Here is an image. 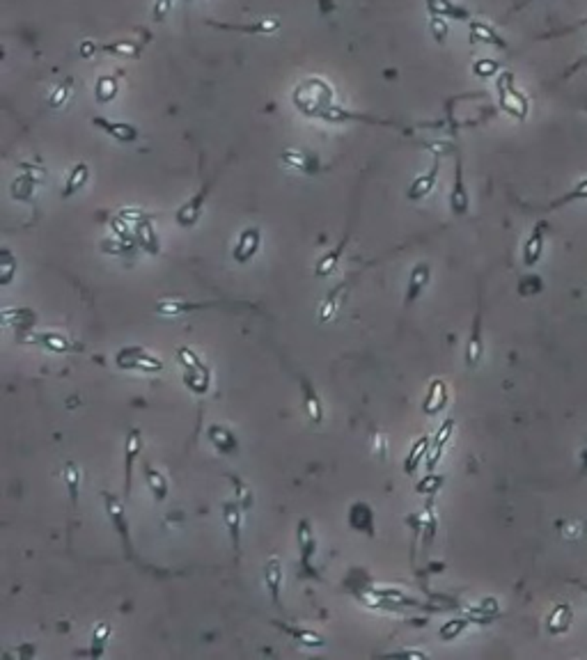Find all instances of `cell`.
I'll use <instances>...</instances> for the list:
<instances>
[{
    "label": "cell",
    "instance_id": "1",
    "mask_svg": "<svg viewBox=\"0 0 587 660\" xmlns=\"http://www.w3.org/2000/svg\"><path fill=\"white\" fill-rule=\"evenodd\" d=\"M294 106L307 117H319L326 106L333 103V87L324 78H305L294 90Z\"/></svg>",
    "mask_w": 587,
    "mask_h": 660
},
{
    "label": "cell",
    "instance_id": "2",
    "mask_svg": "<svg viewBox=\"0 0 587 660\" xmlns=\"http://www.w3.org/2000/svg\"><path fill=\"white\" fill-rule=\"evenodd\" d=\"M101 500H104V507H106V513H108V521L112 525V530L117 532L120 541H122V550H125V557L133 564H140L138 555H136V548H133V541H131V523L127 518V511H125V502L115 495H110L108 491L101 493Z\"/></svg>",
    "mask_w": 587,
    "mask_h": 660
},
{
    "label": "cell",
    "instance_id": "3",
    "mask_svg": "<svg viewBox=\"0 0 587 660\" xmlns=\"http://www.w3.org/2000/svg\"><path fill=\"white\" fill-rule=\"evenodd\" d=\"M112 363L117 369L125 371H142V374H159L166 369V363L161 358L152 356L145 346H122L112 356Z\"/></svg>",
    "mask_w": 587,
    "mask_h": 660
},
{
    "label": "cell",
    "instance_id": "4",
    "mask_svg": "<svg viewBox=\"0 0 587 660\" xmlns=\"http://www.w3.org/2000/svg\"><path fill=\"white\" fill-rule=\"evenodd\" d=\"M496 87H498L500 108L507 112L509 117L519 119V122H523L525 117H528L530 101L521 90H517V85H514V76L509 74V71H502L500 78L496 80Z\"/></svg>",
    "mask_w": 587,
    "mask_h": 660
},
{
    "label": "cell",
    "instance_id": "5",
    "mask_svg": "<svg viewBox=\"0 0 587 660\" xmlns=\"http://www.w3.org/2000/svg\"><path fill=\"white\" fill-rule=\"evenodd\" d=\"M216 307H253L250 303H232V301H186V298H159L154 309L161 316H181L193 312H204V309Z\"/></svg>",
    "mask_w": 587,
    "mask_h": 660
},
{
    "label": "cell",
    "instance_id": "6",
    "mask_svg": "<svg viewBox=\"0 0 587 660\" xmlns=\"http://www.w3.org/2000/svg\"><path fill=\"white\" fill-rule=\"evenodd\" d=\"M296 545H298V562H301V571L305 578H314L319 580V573L314 569V555H317V534L312 523L307 518H301L296 523Z\"/></svg>",
    "mask_w": 587,
    "mask_h": 660
},
{
    "label": "cell",
    "instance_id": "7",
    "mask_svg": "<svg viewBox=\"0 0 587 660\" xmlns=\"http://www.w3.org/2000/svg\"><path fill=\"white\" fill-rule=\"evenodd\" d=\"M16 339L21 344H33L44 351H51V353H78L80 346L74 344L67 335L58 333V330H28L26 335H16Z\"/></svg>",
    "mask_w": 587,
    "mask_h": 660
},
{
    "label": "cell",
    "instance_id": "8",
    "mask_svg": "<svg viewBox=\"0 0 587 660\" xmlns=\"http://www.w3.org/2000/svg\"><path fill=\"white\" fill-rule=\"evenodd\" d=\"M218 174H221V172H218ZM218 174L204 181V183L200 186V191L195 193V195H191V198L177 209V213H174V220H177L179 227H184V230H191V227H195V225L200 223L202 211H204V202H207L209 193H211V188H213V181L218 179Z\"/></svg>",
    "mask_w": 587,
    "mask_h": 660
},
{
    "label": "cell",
    "instance_id": "9",
    "mask_svg": "<svg viewBox=\"0 0 587 660\" xmlns=\"http://www.w3.org/2000/svg\"><path fill=\"white\" fill-rule=\"evenodd\" d=\"M434 149V161H431V168L427 172L418 174V177L408 183L406 188V200L408 202H422L425 198H429L431 193L436 188V181H438V172H440V151L438 147H431Z\"/></svg>",
    "mask_w": 587,
    "mask_h": 660
},
{
    "label": "cell",
    "instance_id": "10",
    "mask_svg": "<svg viewBox=\"0 0 587 660\" xmlns=\"http://www.w3.org/2000/svg\"><path fill=\"white\" fill-rule=\"evenodd\" d=\"M243 507L239 500H223L221 502V516L225 521V528H228L230 541H232V550L236 557H241V534H243Z\"/></svg>",
    "mask_w": 587,
    "mask_h": 660
},
{
    "label": "cell",
    "instance_id": "11",
    "mask_svg": "<svg viewBox=\"0 0 587 660\" xmlns=\"http://www.w3.org/2000/svg\"><path fill=\"white\" fill-rule=\"evenodd\" d=\"M482 296L477 298V312L472 316V326H470V335L466 339V367L468 369H477L482 358H484V337H482Z\"/></svg>",
    "mask_w": 587,
    "mask_h": 660
},
{
    "label": "cell",
    "instance_id": "12",
    "mask_svg": "<svg viewBox=\"0 0 587 660\" xmlns=\"http://www.w3.org/2000/svg\"><path fill=\"white\" fill-rule=\"evenodd\" d=\"M296 378H298V388H301V399H303V408H305V415L307 420L312 422V425H322L324 422V401L319 397L317 388L312 385V380L307 378L301 371H296Z\"/></svg>",
    "mask_w": 587,
    "mask_h": 660
},
{
    "label": "cell",
    "instance_id": "13",
    "mask_svg": "<svg viewBox=\"0 0 587 660\" xmlns=\"http://www.w3.org/2000/svg\"><path fill=\"white\" fill-rule=\"evenodd\" d=\"M142 454V433L138 427H131L125 438V495L129 498L133 489V466Z\"/></svg>",
    "mask_w": 587,
    "mask_h": 660
},
{
    "label": "cell",
    "instance_id": "14",
    "mask_svg": "<svg viewBox=\"0 0 587 660\" xmlns=\"http://www.w3.org/2000/svg\"><path fill=\"white\" fill-rule=\"evenodd\" d=\"M90 122H92V127H95V129L104 131L106 136H110L112 140H117L122 144H131V142H136L140 138V131L133 127V124H129V122H115V119H108V117H101V115L92 117Z\"/></svg>",
    "mask_w": 587,
    "mask_h": 660
},
{
    "label": "cell",
    "instance_id": "15",
    "mask_svg": "<svg viewBox=\"0 0 587 660\" xmlns=\"http://www.w3.org/2000/svg\"><path fill=\"white\" fill-rule=\"evenodd\" d=\"M262 247V230L260 227H245V230L239 234V241H236L234 250H232V260L236 264H248L253 257L260 252Z\"/></svg>",
    "mask_w": 587,
    "mask_h": 660
},
{
    "label": "cell",
    "instance_id": "16",
    "mask_svg": "<svg viewBox=\"0 0 587 660\" xmlns=\"http://www.w3.org/2000/svg\"><path fill=\"white\" fill-rule=\"evenodd\" d=\"M450 209H452V215H457V218H463L470 209V195H468V188H466V181H463L461 154L457 156V163H455V183H452V191H450Z\"/></svg>",
    "mask_w": 587,
    "mask_h": 660
},
{
    "label": "cell",
    "instance_id": "17",
    "mask_svg": "<svg viewBox=\"0 0 587 660\" xmlns=\"http://www.w3.org/2000/svg\"><path fill=\"white\" fill-rule=\"evenodd\" d=\"M431 282V264L429 262H418L408 273V282H406V296H404V307H411L418 298L427 292V287Z\"/></svg>",
    "mask_w": 587,
    "mask_h": 660
},
{
    "label": "cell",
    "instance_id": "18",
    "mask_svg": "<svg viewBox=\"0 0 587 660\" xmlns=\"http://www.w3.org/2000/svg\"><path fill=\"white\" fill-rule=\"evenodd\" d=\"M356 211H358V206L354 209L351 220H349V225H347V232H344V236H342V241H339L331 252H326V255L322 257V260H319V262L314 264V275H317V277H328L331 273H335V268H337L339 260H342V255H344V250H347L349 241H351V230H354Z\"/></svg>",
    "mask_w": 587,
    "mask_h": 660
},
{
    "label": "cell",
    "instance_id": "19",
    "mask_svg": "<svg viewBox=\"0 0 587 660\" xmlns=\"http://www.w3.org/2000/svg\"><path fill=\"white\" fill-rule=\"evenodd\" d=\"M264 585L271 594V601L275 607L282 610V585H285V571H282V562L277 555H271L264 564Z\"/></svg>",
    "mask_w": 587,
    "mask_h": 660
},
{
    "label": "cell",
    "instance_id": "20",
    "mask_svg": "<svg viewBox=\"0 0 587 660\" xmlns=\"http://www.w3.org/2000/svg\"><path fill=\"white\" fill-rule=\"evenodd\" d=\"M450 401V390L448 383L443 378H431V383L427 385V395L422 399V415L434 417L440 410H445Z\"/></svg>",
    "mask_w": 587,
    "mask_h": 660
},
{
    "label": "cell",
    "instance_id": "21",
    "mask_svg": "<svg viewBox=\"0 0 587 660\" xmlns=\"http://www.w3.org/2000/svg\"><path fill=\"white\" fill-rule=\"evenodd\" d=\"M207 440L213 445V449L223 454V457H234L239 454V438L234 436V431L225 425H209L207 427Z\"/></svg>",
    "mask_w": 587,
    "mask_h": 660
},
{
    "label": "cell",
    "instance_id": "22",
    "mask_svg": "<svg viewBox=\"0 0 587 660\" xmlns=\"http://www.w3.org/2000/svg\"><path fill=\"white\" fill-rule=\"evenodd\" d=\"M427 5V12L431 16H438V18H452V21H463V23H470L472 21V12L466 7L457 3V0H425Z\"/></svg>",
    "mask_w": 587,
    "mask_h": 660
},
{
    "label": "cell",
    "instance_id": "23",
    "mask_svg": "<svg viewBox=\"0 0 587 660\" xmlns=\"http://www.w3.org/2000/svg\"><path fill=\"white\" fill-rule=\"evenodd\" d=\"M455 429H457V422L452 417H448L438 427L434 438H431V447H429V454H427V470H434L438 466V461L443 459V454H445L448 442L452 440V436H455Z\"/></svg>",
    "mask_w": 587,
    "mask_h": 660
},
{
    "label": "cell",
    "instance_id": "24",
    "mask_svg": "<svg viewBox=\"0 0 587 660\" xmlns=\"http://www.w3.org/2000/svg\"><path fill=\"white\" fill-rule=\"evenodd\" d=\"M349 528L358 534H367L374 536L376 534V525H374V509L369 507L367 502H354L349 507Z\"/></svg>",
    "mask_w": 587,
    "mask_h": 660
},
{
    "label": "cell",
    "instance_id": "25",
    "mask_svg": "<svg viewBox=\"0 0 587 660\" xmlns=\"http://www.w3.org/2000/svg\"><path fill=\"white\" fill-rule=\"evenodd\" d=\"M273 626L280 628V631H282L285 635H290L296 644H301V646H305V649H324V646L328 644L326 637H324L322 633L312 631V628L292 626V624H287V622H273Z\"/></svg>",
    "mask_w": 587,
    "mask_h": 660
},
{
    "label": "cell",
    "instance_id": "26",
    "mask_svg": "<svg viewBox=\"0 0 587 660\" xmlns=\"http://www.w3.org/2000/svg\"><path fill=\"white\" fill-rule=\"evenodd\" d=\"M544 243H546V223L539 220L537 225L532 227L530 236L523 243V264L528 266V268L539 264L541 255H544Z\"/></svg>",
    "mask_w": 587,
    "mask_h": 660
},
{
    "label": "cell",
    "instance_id": "27",
    "mask_svg": "<svg viewBox=\"0 0 587 660\" xmlns=\"http://www.w3.org/2000/svg\"><path fill=\"white\" fill-rule=\"evenodd\" d=\"M142 477H145V486L149 489L152 498L157 502H166L168 495H170V484H168V477L163 474L157 466H154L152 461H145L142 463Z\"/></svg>",
    "mask_w": 587,
    "mask_h": 660
},
{
    "label": "cell",
    "instance_id": "28",
    "mask_svg": "<svg viewBox=\"0 0 587 660\" xmlns=\"http://www.w3.org/2000/svg\"><path fill=\"white\" fill-rule=\"evenodd\" d=\"M133 234H136L138 247H142V250H145L147 255H152V257H159V255H161V239H159L157 230H154L149 215L133 225Z\"/></svg>",
    "mask_w": 587,
    "mask_h": 660
},
{
    "label": "cell",
    "instance_id": "29",
    "mask_svg": "<svg viewBox=\"0 0 587 660\" xmlns=\"http://www.w3.org/2000/svg\"><path fill=\"white\" fill-rule=\"evenodd\" d=\"M571 624H573V607L566 601L555 603V607L546 617V631L551 635H564L571 628Z\"/></svg>",
    "mask_w": 587,
    "mask_h": 660
},
{
    "label": "cell",
    "instance_id": "30",
    "mask_svg": "<svg viewBox=\"0 0 587 660\" xmlns=\"http://www.w3.org/2000/svg\"><path fill=\"white\" fill-rule=\"evenodd\" d=\"M209 26L218 28V30H232V33H243V35H271L280 28V21L260 18V21H253V23H213V21H209Z\"/></svg>",
    "mask_w": 587,
    "mask_h": 660
},
{
    "label": "cell",
    "instance_id": "31",
    "mask_svg": "<svg viewBox=\"0 0 587 660\" xmlns=\"http://www.w3.org/2000/svg\"><path fill=\"white\" fill-rule=\"evenodd\" d=\"M468 30H470V41H472V44H489V46H496L500 50L509 48L507 41H504L489 23H484V21L472 18L470 23H468Z\"/></svg>",
    "mask_w": 587,
    "mask_h": 660
},
{
    "label": "cell",
    "instance_id": "32",
    "mask_svg": "<svg viewBox=\"0 0 587 660\" xmlns=\"http://www.w3.org/2000/svg\"><path fill=\"white\" fill-rule=\"evenodd\" d=\"M35 324H37V312H33L30 307H5L3 309L5 328H14V330H21V333H28V330H33Z\"/></svg>",
    "mask_w": 587,
    "mask_h": 660
},
{
    "label": "cell",
    "instance_id": "33",
    "mask_svg": "<svg viewBox=\"0 0 587 660\" xmlns=\"http://www.w3.org/2000/svg\"><path fill=\"white\" fill-rule=\"evenodd\" d=\"M500 614H502L500 603H498V598H493V596L484 598L480 605H472L466 610L470 624H480V626H489L491 622H496Z\"/></svg>",
    "mask_w": 587,
    "mask_h": 660
},
{
    "label": "cell",
    "instance_id": "34",
    "mask_svg": "<svg viewBox=\"0 0 587 660\" xmlns=\"http://www.w3.org/2000/svg\"><path fill=\"white\" fill-rule=\"evenodd\" d=\"M280 163L285 165V168H292V170L305 172V174H312V172L319 170L317 159L305 149H285L280 154Z\"/></svg>",
    "mask_w": 587,
    "mask_h": 660
},
{
    "label": "cell",
    "instance_id": "35",
    "mask_svg": "<svg viewBox=\"0 0 587 660\" xmlns=\"http://www.w3.org/2000/svg\"><path fill=\"white\" fill-rule=\"evenodd\" d=\"M429 447H431V438L425 436V433L413 440V445H411L406 459H404V472L408 474V477H413V474L418 472V468L422 466V459H427Z\"/></svg>",
    "mask_w": 587,
    "mask_h": 660
},
{
    "label": "cell",
    "instance_id": "36",
    "mask_svg": "<svg viewBox=\"0 0 587 660\" xmlns=\"http://www.w3.org/2000/svg\"><path fill=\"white\" fill-rule=\"evenodd\" d=\"M181 380L186 385L189 392H193L195 397H204L211 390L213 383V374L209 371H193V369H184L181 371Z\"/></svg>",
    "mask_w": 587,
    "mask_h": 660
},
{
    "label": "cell",
    "instance_id": "37",
    "mask_svg": "<svg viewBox=\"0 0 587 660\" xmlns=\"http://www.w3.org/2000/svg\"><path fill=\"white\" fill-rule=\"evenodd\" d=\"M63 479H65V486H67V493H69V502L74 511L78 509V500H80V484H83V477H80V468L76 461H65L63 466Z\"/></svg>",
    "mask_w": 587,
    "mask_h": 660
},
{
    "label": "cell",
    "instance_id": "38",
    "mask_svg": "<svg viewBox=\"0 0 587 660\" xmlns=\"http://www.w3.org/2000/svg\"><path fill=\"white\" fill-rule=\"evenodd\" d=\"M37 183L39 181L35 177V172L28 170L26 165H23V172L18 174V177L14 179V183H12V198L18 200V202H30V200H33L35 191H37Z\"/></svg>",
    "mask_w": 587,
    "mask_h": 660
},
{
    "label": "cell",
    "instance_id": "39",
    "mask_svg": "<svg viewBox=\"0 0 587 660\" xmlns=\"http://www.w3.org/2000/svg\"><path fill=\"white\" fill-rule=\"evenodd\" d=\"M88 179H90V168H88V163H76L74 170L69 172V177H67L65 186H63V193H60V195H63V200L74 198V195L88 183Z\"/></svg>",
    "mask_w": 587,
    "mask_h": 660
},
{
    "label": "cell",
    "instance_id": "40",
    "mask_svg": "<svg viewBox=\"0 0 587 660\" xmlns=\"http://www.w3.org/2000/svg\"><path fill=\"white\" fill-rule=\"evenodd\" d=\"M112 637V626L108 622H99L95 626V631H92V637H90V656L92 658H101L106 651V646Z\"/></svg>",
    "mask_w": 587,
    "mask_h": 660
},
{
    "label": "cell",
    "instance_id": "41",
    "mask_svg": "<svg viewBox=\"0 0 587 660\" xmlns=\"http://www.w3.org/2000/svg\"><path fill=\"white\" fill-rule=\"evenodd\" d=\"M468 626H470V619L466 614H463V617H452V619H448V622L438 628V639H440V642H455V639H459L463 635V631H466Z\"/></svg>",
    "mask_w": 587,
    "mask_h": 660
},
{
    "label": "cell",
    "instance_id": "42",
    "mask_svg": "<svg viewBox=\"0 0 587 660\" xmlns=\"http://www.w3.org/2000/svg\"><path fill=\"white\" fill-rule=\"evenodd\" d=\"M120 92V76H99L95 82V99L99 103H110Z\"/></svg>",
    "mask_w": 587,
    "mask_h": 660
},
{
    "label": "cell",
    "instance_id": "43",
    "mask_svg": "<svg viewBox=\"0 0 587 660\" xmlns=\"http://www.w3.org/2000/svg\"><path fill=\"white\" fill-rule=\"evenodd\" d=\"M101 50L110 55H117V58H140L142 44H138V41H133V39H122V41H112V44H104Z\"/></svg>",
    "mask_w": 587,
    "mask_h": 660
},
{
    "label": "cell",
    "instance_id": "44",
    "mask_svg": "<svg viewBox=\"0 0 587 660\" xmlns=\"http://www.w3.org/2000/svg\"><path fill=\"white\" fill-rule=\"evenodd\" d=\"M445 486V474L429 470V474H425L418 484H416V493L418 495H427V498H434V495L440 493V489Z\"/></svg>",
    "mask_w": 587,
    "mask_h": 660
},
{
    "label": "cell",
    "instance_id": "45",
    "mask_svg": "<svg viewBox=\"0 0 587 660\" xmlns=\"http://www.w3.org/2000/svg\"><path fill=\"white\" fill-rule=\"evenodd\" d=\"M583 200H587V177L576 183L569 193H564L562 198L549 202V204L544 206V209H560V206H566V204H571V202H583Z\"/></svg>",
    "mask_w": 587,
    "mask_h": 660
},
{
    "label": "cell",
    "instance_id": "46",
    "mask_svg": "<svg viewBox=\"0 0 587 660\" xmlns=\"http://www.w3.org/2000/svg\"><path fill=\"white\" fill-rule=\"evenodd\" d=\"M16 271H18L16 257L12 255L9 247H3V250H0V287H7L12 282Z\"/></svg>",
    "mask_w": 587,
    "mask_h": 660
},
{
    "label": "cell",
    "instance_id": "47",
    "mask_svg": "<svg viewBox=\"0 0 587 660\" xmlns=\"http://www.w3.org/2000/svg\"><path fill=\"white\" fill-rule=\"evenodd\" d=\"M71 92H74V78H63L58 82V85L53 87V92H51V97H48V108H63L65 103H67V99L71 97Z\"/></svg>",
    "mask_w": 587,
    "mask_h": 660
},
{
    "label": "cell",
    "instance_id": "48",
    "mask_svg": "<svg viewBox=\"0 0 587 660\" xmlns=\"http://www.w3.org/2000/svg\"><path fill=\"white\" fill-rule=\"evenodd\" d=\"M230 477V481L234 484V491H236V500L241 502V507L248 511V509H253V504H255V495H253V489L245 484L241 477H236V474H228Z\"/></svg>",
    "mask_w": 587,
    "mask_h": 660
},
{
    "label": "cell",
    "instance_id": "49",
    "mask_svg": "<svg viewBox=\"0 0 587 660\" xmlns=\"http://www.w3.org/2000/svg\"><path fill=\"white\" fill-rule=\"evenodd\" d=\"M420 523H422V532H425V543L429 545L431 539L436 536V528H438V521H436V513L431 509V504H427L425 509L420 513Z\"/></svg>",
    "mask_w": 587,
    "mask_h": 660
},
{
    "label": "cell",
    "instance_id": "50",
    "mask_svg": "<svg viewBox=\"0 0 587 660\" xmlns=\"http://www.w3.org/2000/svg\"><path fill=\"white\" fill-rule=\"evenodd\" d=\"M136 245H138V243H127V241L117 239V236H112L110 241H104V243H101V250H104V252H110V255L129 257V255H136Z\"/></svg>",
    "mask_w": 587,
    "mask_h": 660
},
{
    "label": "cell",
    "instance_id": "51",
    "mask_svg": "<svg viewBox=\"0 0 587 660\" xmlns=\"http://www.w3.org/2000/svg\"><path fill=\"white\" fill-rule=\"evenodd\" d=\"M541 289H544V282H541L539 275H525L519 282V294L521 296H534V294H539Z\"/></svg>",
    "mask_w": 587,
    "mask_h": 660
},
{
    "label": "cell",
    "instance_id": "52",
    "mask_svg": "<svg viewBox=\"0 0 587 660\" xmlns=\"http://www.w3.org/2000/svg\"><path fill=\"white\" fill-rule=\"evenodd\" d=\"M558 530L564 539H581L585 525H583V521H562V523H558Z\"/></svg>",
    "mask_w": 587,
    "mask_h": 660
},
{
    "label": "cell",
    "instance_id": "53",
    "mask_svg": "<svg viewBox=\"0 0 587 660\" xmlns=\"http://www.w3.org/2000/svg\"><path fill=\"white\" fill-rule=\"evenodd\" d=\"M500 69V65L496 60H477L475 65H472V71H475L477 76H482V78H489V76H493L496 71Z\"/></svg>",
    "mask_w": 587,
    "mask_h": 660
},
{
    "label": "cell",
    "instance_id": "54",
    "mask_svg": "<svg viewBox=\"0 0 587 660\" xmlns=\"http://www.w3.org/2000/svg\"><path fill=\"white\" fill-rule=\"evenodd\" d=\"M429 30H431V35L436 37V41H445V35H448V26H445V18L431 16V21H429Z\"/></svg>",
    "mask_w": 587,
    "mask_h": 660
},
{
    "label": "cell",
    "instance_id": "55",
    "mask_svg": "<svg viewBox=\"0 0 587 660\" xmlns=\"http://www.w3.org/2000/svg\"><path fill=\"white\" fill-rule=\"evenodd\" d=\"M172 3H174V0H157V5H154V9H152V18H154V21H163V18H166V14L170 12Z\"/></svg>",
    "mask_w": 587,
    "mask_h": 660
},
{
    "label": "cell",
    "instance_id": "56",
    "mask_svg": "<svg viewBox=\"0 0 587 660\" xmlns=\"http://www.w3.org/2000/svg\"><path fill=\"white\" fill-rule=\"evenodd\" d=\"M585 26H587V16L581 18L578 23H573V26H569V28H562V30H558V33H551V35H546V37H564V35L576 33V30H581V28H585Z\"/></svg>",
    "mask_w": 587,
    "mask_h": 660
},
{
    "label": "cell",
    "instance_id": "57",
    "mask_svg": "<svg viewBox=\"0 0 587 660\" xmlns=\"http://www.w3.org/2000/svg\"><path fill=\"white\" fill-rule=\"evenodd\" d=\"M585 67H587V53H585V55H583L581 60H576L573 65H571L569 69L564 71V78H571V76L576 74V71H581V69H585Z\"/></svg>",
    "mask_w": 587,
    "mask_h": 660
},
{
    "label": "cell",
    "instance_id": "58",
    "mask_svg": "<svg viewBox=\"0 0 587 660\" xmlns=\"http://www.w3.org/2000/svg\"><path fill=\"white\" fill-rule=\"evenodd\" d=\"M388 656H413V658H427L429 654H427V651H416V649H404V651H395V654H388Z\"/></svg>",
    "mask_w": 587,
    "mask_h": 660
},
{
    "label": "cell",
    "instance_id": "59",
    "mask_svg": "<svg viewBox=\"0 0 587 660\" xmlns=\"http://www.w3.org/2000/svg\"><path fill=\"white\" fill-rule=\"evenodd\" d=\"M530 3H534V0H521V3H519V5H514V7H512V12H519V9H523V7H528ZM512 12H509V14H512Z\"/></svg>",
    "mask_w": 587,
    "mask_h": 660
},
{
    "label": "cell",
    "instance_id": "60",
    "mask_svg": "<svg viewBox=\"0 0 587 660\" xmlns=\"http://www.w3.org/2000/svg\"><path fill=\"white\" fill-rule=\"evenodd\" d=\"M571 582H573V585H578L581 590L585 592V596H587V582H583V580H571Z\"/></svg>",
    "mask_w": 587,
    "mask_h": 660
}]
</instances>
